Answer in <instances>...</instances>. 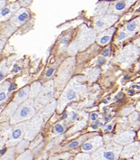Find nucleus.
I'll use <instances>...</instances> for the list:
<instances>
[{"label":"nucleus","instance_id":"obj_1","mask_svg":"<svg viewBox=\"0 0 140 160\" xmlns=\"http://www.w3.org/2000/svg\"><path fill=\"white\" fill-rule=\"evenodd\" d=\"M81 77L74 79L69 84L67 85L64 92L62 93L61 97L58 99L57 102V110L58 112H62L65 109L66 104L71 101H74L77 98L78 94L81 93L83 90L82 82L80 81Z\"/></svg>","mask_w":140,"mask_h":160},{"label":"nucleus","instance_id":"obj_2","mask_svg":"<svg viewBox=\"0 0 140 160\" xmlns=\"http://www.w3.org/2000/svg\"><path fill=\"white\" fill-rule=\"evenodd\" d=\"M123 146L115 142L108 143L106 146H102L96 151L91 154L93 160H118L120 158Z\"/></svg>","mask_w":140,"mask_h":160},{"label":"nucleus","instance_id":"obj_3","mask_svg":"<svg viewBox=\"0 0 140 160\" xmlns=\"http://www.w3.org/2000/svg\"><path fill=\"white\" fill-rule=\"evenodd\" d=\"M36 110L34 101L32 99H28L23 104L19 105L16 112L10 120V124L15 126L18 123L31 120L37 114Z\"/></svg>","mask_w":140,"mask_h":160},{"label":"nucleus","instance_id":"obj_4","mask_svg":"<svg viewBox=\"0 0 140 160\" xmlns=\"http://www.w3.org/2000/svg\"><path fill=\"white\" fill-rule=\"evenodd\" d=\"M96 39V31L87 28L86 26H84V30L77 35L75 42L69 46L68 52L70 53H75L77 51L84 50L86 48L90 43L94 42Z\"/></svg>","mask_w":140,"mask_h":160},{"label":"nucleus","instance_id":"obj_5","mask_svg":"<svg viewBox=\"0 0 140 160\" xmlns=\"http://www.w3.org/2000/svg\"><path fill=\"white\" fill-rule=\"evenodd\" d=\"M139 55V49L136 45H129L125 47L116 57V62L124 67H128L135 60L138 59Z\"/></svg>","mask_w":140,"mask_h":160},{"label":"nucleus","instance_id":"obj_6","mask_svg":"<svg viewBox=\"0 0 140 160\" xmlns=\"http://www.w3.org/2000/svg\"><path fill=\"white\" fill-rule=\"evenodd\" d=\"M54 94V82L50 81L42 87V90L38 95V97L34 100V104L36 110H41L47 104L50 103Z\"/></svg>","mask_w":140,"mask_h":160},{"label":"nucleus","instance_id":"obj_7","mask_svg":"<svg viewBox=\"0 0 140 160\" xmlns=\"http://www.w3.org/2000/svg\"><path fill=\"white\" fill-rule=\"evenodd\" d=\"M29 121L25 122H21L13 127V129L9 136L8 141L6 144L7 148H13L17 146L20 141L23 140V138L25 136L26 128L28 126Z\"/></svg>","mask_w":140,"mask_h":160},{"label":"nucleus","instance_id":"obj_8","mask_svg":"<svg viewBox=\"0 0 140 160\" xmlns=\"http://www.w3.org/2000/svg\"><path fill=\"white\" fill-rule=\"evenodd\" d=\"M43 122H44V118L41 117L40 113H37L31 120H29L25 132V139H27L29 141L33 140L41 131Z\"/></svg>","mask_w":140,"mask_h":160},{"label":"nucleus","instance_id":"obj_9","mask_svg":"<svg viewBox=\"0 0 140 160\" xmlns=\"http://www.w3.org/2000/svg\"><path fill=\"white\" fill-rule=\"evenodd\" d=\"M117 20H118L117 15L108 14V15L100 16L95 20V23H94V30L96 32L103 33L106 30L110 29L109 27H111V25L115 23Z\"/></svg>","mask_w":140,"mask_h":160},{"label":"nucleus","instance_id":"obj_10","mask_svg":"<svg viewBox=\"0 0 140 160\" xmlns=\"http://www.w3.org/2000/svg\"><path fill=\"white\" fill-rule=\"evenodd\" d=\"M73 69H74V59H68V61H66L65 63H63L58 77V87L66 83V81L70 77V74L73 72Z\"/></svg>","mask_w":140,"mask_h":160},{"label":"nucleus","instance_id":"obj_11","mask_svg":"<svg viewBox=\"0 0 140 160\" xmlns=\"http://www.w3.org/2000/svg\"><path fill=\"white\" fill-rule=\"evenodd\" d=\"M103 138L101 136H95L83 144L82 150L87 154L93 153L97 149H99L100 148H102L103 146Z\"/></svg>","mask_w":140,"mask_h":160},{"label":"nucleus","instance_id":"obj_12","mask_svg":"<svg viewBox=\"0 0 140 160\" xmlns=\"http://www.w3.org/2000/svg\"><path fill=\"white\" fill-rule=\"evenodd\" d=\"M135 136H136V132L134 131H129V130L122 131L117 135L113 136L112 141L121 146H127L129 144L133 143Z\"/></svg>","mask_w":140,"mask_h":160},{"label":"nucleus","instance_id":"obj_13","mask_svg":"<svg viewBox=\"0 0 140 160\" xmlns=\"http://www.w3.org/2000/svg\"><path fill=\"white\" fill-rule=\"evenodd\" d=\"M140 148V142H133L123 147V149L121 152L120 158L123 159H130L135 157V155L138 152Z\"/></svg>","mask_w":140,"mask_h":160},{"label":"nucleus","instance_id":"obj_14","mask_svg":"<svg viewBox=\"0 0 140 160\" xmlns=\"http://www.w3.org/2000/svg\"><path fill=\"white\" fill-rule=\"evenodd\" d=\"M30 18V12L27 9H20L11 18V25L14 26H20Z\"/></svg>","mask_w":140,"mask_h":160},{"label":"nucleus","instance_id":"obj_15","mask_svg":"<svg viewBox=\"0 0 140 160\" xmlns=\"http://www.w3.org/2000/svg\"><path fill=\"white\" fill-rule=\"evenodd\" d=\"M19 8H20V4L19 3H14V4H11V5L7 6V7L4 8L3 9H1V13H0L1 22L8 20L9 18H12L13 16L16 13L17 11L20 10Z\"/></svg>","mask_w":140,"mask_h":160},{"label":"nucleus","instance_id":"obj_16","mask_svg":"<svg viewBox=\"0 0 140 160\" xmlns=\"http://www.w3.org/2000/svg\"><path fill=\"white\" fill-rule=\"evenodd\" d=\"M18 107H19V105L17 103H16L15 101L11 102L8 106L6 108V110L1 112V122L7 121L8 119L11 120V118H13V116L16 112Z\"/></svg>","mask_w":140,"mask_h":160},{"label":"nucleus","instance_id":"obj_17","mask_svg":"<svg viewBox=\"0 0 140 160\" xmlns=\"http://www.w3.org/2000/svg\"><path fill=\"white\" fill-rule=\"evenodd\" d=\"M133 4L134 1H116L111 7V10L114 13V15L121 14L125 10L130 8V6H132Z\"/></svg>","mask_w":140,"mask_h":160},{"label":"nucleus","instance_id":"obj_18","mask_svg":"<svg viewBox=\"0 0 140 160\" xmlns=\"http://www.w3.org/2000/svg\"><path fill=\"white\" fill-rule=\"evenodd\" d=\"M29 97H30V87L29 86H25L21 91H19L16 93V97L14 98V101L16 103H17L18 105H21L25 101H27Z\"/></svg>","mask_w":140,"mask_h":160},{"label":"nucleus","instance_id":"obj_19","mask_svg":"<svg viewBox=\"0 0 140 160\" xmlns=\"http://www.w3.org/2000/svg\"><path fill=\"white\" fill-rule=\"evenodd\" d=\"M56 108H57V103H56L55 100H53L49 104H47L44 108H42L39 111V113L41 114V117L44 118V120H46L52 115V113L54 112V110H56Z\"/></svg>","mask_w":140,"mask_h":160},{"label":"nucleus","instance_id":"obj_20","mask_svg":"<svg viewBox=\"0 0 140 160\" xmlns=\"http://www.w3.org/2000/svg\"><path fill=\"white\" fill-rule=\"evenodd\" d=\"M12 129H13L12 125H8L7 122L6 124L1 125V133H0V135H1V148H5L4 145L7 144V142L8 141L9 136H10Z\"/></svg>","mask_w":140,"mask_h":160},{"label":"nucleus","instance_id":"obj_21","mask_svg":"<svg viewBox=\"0 0 140 160\" xmlns=\"http://www.w3.org/2000/svg\"><path fill=\"white\" fill-rule=\"evenodd\" d=\"M115 31V27H111V28L106 30L105 32L102 33V34L98 37V40H97V41H98V43L101 44V45H105V44L109 43L110 41L111 40L112 35H113Z\"/></svg>","mask_w":140,"mask_h":160},{"label":"nucleus","instance_id":"obj_22","mask_svg":"<svg viewBox=\"0 0 140 160\" xmlns=\"http://www.w3.org/2000/svg\"><path fill=\"white\" fill-rule=\"evenodd\" d=\"M140 26V17H138L134 20H132L130 22H128L126 25H125V31L132 36L133 34L137 32V30L138 29Z\"/></svg>","mask_w":140,"mask_h":160},{"label":"nucleus","instance_id":"obj_23","mask_svg":"<svg viewBox=\"0 0 140 160\" xmlns=\"http://www.w3.org/2000/svg\"><path fill=\"white\" fill-rule=\"evenodd\" d=\"M42 85L40 82H34L32 84V86L30 87V97L29 99H36L38 97V95L40 94V92L42 90Z\"/></svg>","mask_w":140,"mask_h":160},{"label":"nucleus","instance_id":"obj_24","mask_svg":"<svg viewBox=\"0 0 140 160\" xmlns=\"http://www.w3.org/2000/svg\"><path fill=\"white\" fill-rule=\"evenodd\" d=\"M16 153V149L15 147L8 148L7 151L3 155H1V160H15Z\"/></svg>","mask_w":140,"mask_h":160},{"label":"nucleus","instance_id":"obj_25","mask_svg":"<svg viewBox=\"0 0 140 160\" xmlns=\"http://www.w3.org/2000/svg\"><path fill=\"white\" fill-rule=\"evenodd\" d=\"M30 145V141L27 139H23L22 141H20L19 144L16 146V153L18 154H22L24 152L27 151V148Z\"/></svg>","mask_w":140,"mask_h":160},{"label":"nucleus","instance_id":"obj_26","mask_svg":"<svg viewBox=\"0 0 140 160\" xmlns=\"http://www.w3.org/2000/svg\"><path fill=\"white\" fill-rule=\"evenodd\" d=\"M66 124L62 121V122H59V123H57L55 126H54V128H53V133L54 135H60L62 134L65 130H66Z\"/></svg>","mask_w":140,"mask_h":160},{"label":"nucleus","instance_id":"obj_27","mask_svg":"<svg viewBox=\"0 0 140 160\" xmlns=\"http://www.w3.org/2000/svg\"><path fill=\"white\" fill-rule=\"evenodd\" d=\"M33 154L31 150H27L19 155V157L16 160H33Z\"/></svg>","mask_w":140,"mask_h":160},{"label":"nucleus","instance_id":"obj_28","mask_svg":"<svg viewBox=\"0 0 140 160\" xmlns=\"http://www.w3.org/2000/svg\"><path fill=\"white\" fill-rule=\"evenodd\" d=\"M129 37H130V35L128 34L125 30H120L118 34L117 38H116V42H122L126 38H129Z\"/></svg>","mask_w":140,"mask_h":160},{"label":"nucleus","instance_id":"obj_29","mask_svg":"<svg viewBox=\"0 0 140 160\" xmlns=\"http://www.w3.org/2000/svg\"><path fill=\"white\" fill-rule=\"evenodd\" d=\"M84 138H85V137H82V138H80L79 139H76V140H75L73 142L69 143L66 146V148H68V149H74V148H76L77 147H79V146L81 145V143L83 142V140H84Z\"/></svg>","mask_w":140,"mask_h":160},{"label":"nucleus","instance_id":"obj_30","mask_svg":"<svg viewBox=\"0 0 140 160\" xmlns=\"http://www.w3.org/2000/svg\"><path fill=\"white\" fill-rule=\"evenodd\" d=\"M8 88L5 89L4 85L1 86V92H0V101H1V103H4V101H7V98H8V96H7V92H9Z\"/></svg>","mask_w":140,"mask_h":160},{"label":"nucleus","instance_id":"obj_31","mask_svg":"<svg viewBox=\"0 0 140 160\" xmlns=\"http://www.w3.org/2000/svg\"><path fill=\"white\" fill-rule=\"evenodd\" d=\"M74 160H93L92 156L87 153H79L75 156Z\"/></svg>","mask_w":140,"mask_h":160},{"label":"nucleus","instance_id":"obj_32","mask_svg":"<svg viewBox=\"0 0 140 160\" xmlns=\"http://www.w3.org/2000/svg\"><path fill=\"white\" fill-rule=\"evenodd\" d=\"M71 155L69 153H64L62 155H59V156H56V157H53L51 158L50 160H68L70 158Z\"/></svg>","mask_w":140,"mask_h":160},{"label":"nucleus","instance_id":"obj_33","mask_svg":"<svg viewBox=\"0 0 140 160\" xmlns=\"http://www.w3.org/2000/svg\"><path fill=\"white\" fill-rule=\"evenodd\" d=\"M98 118H99V114L96 112H93L90 115V119L93 122H96L98 120Z\"/></svg>","mask_w":140,"mask_h":160},{"label":"nucleus","instance_id":"obj_34","mask_svg":"<svg viewBox=\"0 0 140 160\" xmlns=\"http://www.w3.org/2000/svg\"><path fill=\"white\" fill-rule=\"evenodd\" d=\"M110 52H111V49H110V47H108V48H106L105 50L102 51V56H104V57H108V56L110 55Z\"/></svg>","mask_w":140,"mask_h":160},{"label":"nucleus","instance_id":"obj_35","mask_svg":"<svg viewBox=\"0 0 140 160\" xmlns=\"http://www.w3.org/2000/svg\"><path fill=\"white\" fill-rule=\"evenodd\" d=\"M54 72H55V69H54V68H50V69H49V70L46 72V77H50V76H52V74L54 73Z\"/></svg>","mask_w":140,"mask_h":160},{"label":"nucleus","instance_id":"obj_36","mask_svg":"<svg viewBox=\"0 0 140 160\" xmlns=\"http://www.w3.org/2000/svg\"><path fill=\"white\" fill-rule=\"evenodd\" d=\"M101 126H102V122L99 121V120H97L93 125H92V128H93V129H96V128H98Z\"/></svg>","mask_w":140,"mask_h":160},{"label":"nucleus","instance_id":"obj_37","mask_svg":"<svg viewBox=\"0 0 140 160\" xmlns=\"http://www.w3.org/2000/svg\"><path fill=\"white\" fill-rule=\"evenodd\" d=\"M112 127H113L112 126V124H109V125H107V126L104 128L103 131H104V132H109L110 130H111V129H112Z\"/></svg>","mask_w":140,"mask_h":160},{"label":"nucleus","instance_id":"obj_38","mask_svg":"<svg viewBox=\"0 0 140 160\" xmlns=\"http://www.w3.org/2000/svg\"><path fill=\"white\" fill-rule=\"evenodd\" d=\"M133 159L134 160H140V148L139 150H138V152L135 155V157L133 158Z\"/></svg>","mask_w":140,"mask_h":160},{"label":"nucleus","instance_id":"obj_39","mask_svg":"<svg viewBox=\"0 0 140 160\" xmlns=\"http://www.w3.org/2000/svg\"><path fill=\"white\" fill-rule=\"evenodd\" d=\"M135 44H136V46L139 49L140 51V38H138V39H137L136 41H135Z\"/></svg>","mask_w":140,"mask_h":160},{"label":"nucleus","instance_id":"obj_40","mask_svg":"<svg viewBox=\"0 0 140 160\" xmlns=\"http://www.w3.org/2000/svg\"><path fill=\"white\" fill-rule=\"evenodd\" d=\"M77 117H78V115L76 114V113H72V116H71V121H73V120H75V119H76L77 118Z\"/></svg>","mask_w":140,"mask_h":160},{"label":"nucleus","instance_id":"obj_41","mask_svg":"<svg viewBox=\"0 0 140 160\" xmlns=\"http://www.w3.org/2000/svg\"><path fill=\"white\" fill-rule=\"evenodd\" d=\"M104 62H105V60L103 59V58H99L98 59V64H100V65L103 64Z\"/></svg>","mask_w":140,"mask_h":160},{"label":"nucleus","instance_id":"obj_42","mask_svg":"<svg viewBox=\"0 0 140 160\" xmlns=\"http://www.w3.org/2000/svg\"><path fill=\"white\" fill-rule=\"evenodd\" d=\"M15 89H16V85L15 84L9 85V88H8L9 92H12V91H13V90H15Z\"/></svg>","mask_w":140,"mask_h":160},{"label":"nucleus","instance_id":"obj_43","mask_svg":"<svg viewBox=\"0 0 140 160\" xmlns=\"http://www.w3.org/2000/svg\"><path fill=\"white\" fill-rule=\"evenodd\" d=\"M21 70V67H19L18 65H15V68H14V72H17L18 71H20Z\"/></svg>","mask_w":140,"mask_h":160},{"label":"nucleus","instance_id":"obj_44","mask_svg":"<svg viewBox=\"0 0 140 160\" xmlns=\"http://www.w3.org/2000/svg\"><path fill=\"white\" fill-rule=\"evenodd\" d=\"M132 88L135 89V90H140V86H138V85H133Z\"/></svg>","mask_w":140,"mask_h":160},{"label":"nucleus","instance_id":"obj_45","mask_svg":"<svg viewBox=\"0 0 140 160\" xmlns=\"http://www.w3.org/2000/svg\"><path fill=\"white\" fill-rule=\"evenodd\" d=\"M5 2H6V1H1V9L4 8V5L6 4Z\"/></svg>","mask_w":140,"mask_h":160},{"label":"nucleus","instance_id":"obj_46","mask_svg":"<svg viewBox=\"0 0 140 160\" xmlns=\"http://www.w3.org/2000/svg\"><path fill=\"white\" fill-rule=\"evenodd\" d=\"M111 115H109L108 117H106V118H105V121H108V120H110V119H111Z\"/></svg>","mask_w":140,"mask_h":160},{"label":"nucleus","instance_id":"obj_47","mask_svg":"<svg viewBox=\"0 0 140 160\" xmlns=\"http://www.w3.org/2000/svg\"><path fill=\"white\" fill-rule=\"evenodd\" d=\"M136 109H137V110H140V101H139V102H138V104L137 105Z\"/></svg>","mask_w":140,"mask_h":160},{"label":"nucleus","instance_id":"obj_48","mask_svg":"<svg viewBox=\"0 0 140 160\" xmlns=\"http://www.w3.org/2000/svg\"><path fill=\"white\" fill-rule=\"evenodd\" d=\"M126 160H134L133 158H130V159H126Z\"/></svg>","mask_w":140,"mask_h":160}]
</instances>
